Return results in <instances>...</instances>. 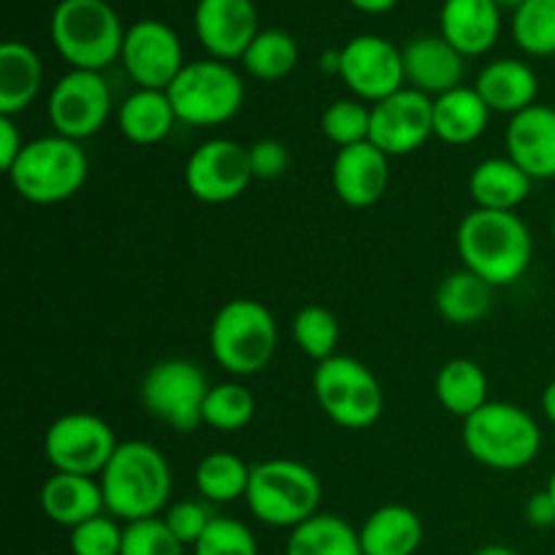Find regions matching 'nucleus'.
I'll return each instance as SVG.
<instances>
[{"label": "nucleus", "instance_id": "nucleus-35", "mask_svg": "<svg viewBox=\"0 0 555 555\" xmlns=\"http://www.w3.org/2000/svg\"><path fill=\"white\" fill-rule=\"evenodd\" d=\"M255 417V396L238 383L211 385L204 404V423L217 431H244Z\"/></svg>", "mask_w": 555, "mask_h": 555}, {"label": "nucleus", "instance_id": "nucleus-48", "mask_svg": "<svg viewBox=\"0 0 555 555\" xmlns=\"http://www.w3.org/2000/svg\"><path fill=\"white\" fill-rule=\"evenodd\" d=\"M475 555H518L513 547H504V545H486L480 547Z\"/></svg>", "mask_w": 555, "mask_h": 555}, {"label": "nucleus", "instance_id": "nucleus-13", "mask_svg": "<svg viewBox=\"0 0 555 555\" xmlns=\"http://www.w3.org/2000/svg\"><path fill=\"white\" fill-rule=\"evenodd\" d=\"M249 150L233 139H209L184 163V184L204 204H231L253 182Z\"/></svg>", "mask_w": 555, "mask_h": 555}, {"label": "nucleus", "instance_id": "nucleus-22", "mask_svg": "<svg viewBox=\"0 0 555 555\" xmlns=\"http://www.w3.org/2000/svg\"><path fill=\"white\" fill-rule=\"evenodd\" d=\"M41 509L52 524L76 529V526L87 524L90 518L106 513L101 480L54 472L41 488Z\"/></svg>", "mask_w": 555, "mask_h": 555}, {"label": "nucleus", "instance_id": "nucleus-23", "mask_svg": "<svg viewBox=\"0 0 555 555\" xmlns=\"http://www.w3.org/2000/svg\"><path fill=\"white\" fill-rule=\"evenodd\" d=\"M475 90L480 92L488 108L496 114H520L524 108L534 106L537 92H540V79L534 68L515 57H502L488 63L477 76Z\"/></svg>", "mask_w": 555, "mask_h": 555}, {"label": "nucleus", "instance_id": "nucleus-38", "mask_svg": "<svg viewBox=\"0 0 555 555\" xmlns=\"http://www.w3.org/2000/svg\"><path fill=\"white\" fill-rule=\"evenodd\" d=\"M195 555H260L258 540L236 518H220L217 515L209 524L206 534L195 542Z\"/></svg>", "mask_w": 555, "mask_h": 555}, {"label": "nucleus", "instance_id": "nucleus-29", "mask_svg": "<svg viewBox=\"0 0 555 555\" xmlns=\"http://www.w3.org/2000/svg\"><path fill=\"white\" fill-rule=\"evenodd\" d=\"M285 555H363L361 534L334 513H318L287 537Z\"/></svg>", "mask_w": 555, "mask_h": 555}, {"label": "nucleus", "instance_id": "nucleus-8", "mask_svg": "<svg viewBox=\"0 0 555 555\" xmlns=\"http://www.w3.org/2000/svg\"><path fill=\"white\" fill-rule=\"evenodd\" d=\"M166 92L179 122L193 128L231 122L244 106V79L231 63L215 57L184 65Z\"/></svg>", "mask_w": 555, "mask_h": 555}, {"label": "nucleus", "instance_id": "nucleus-33", "mask_svg": "<svg viewBox=\"0 0 555 555\" xmlns=\"http://www.w3.org/2000/svg\"><path fill=\"white\" fill-rule=\"evenodd\" d=\"M296 63L298 41L287 30H280V27L260 30L242 57L244 70L260 81L285 79V76L296 68Z\"/></svg>", "mask_w": 555, "mask_h": 555}, {"label": "nucleus", "instance_id": "nucleus-30", "mask_svg": "<svg viewBox=\"0 0 555 555\" xmlns=\"http://www.w3.org/2000/svg\"><path fill=\"white\" fill-rule=\"evenodd\" d=\"M434 301H437L442 320H448V323L475 325L491 312L493 287L475 271L461 269L439 282Z\"/></svg>", "mask_w": 555, "mask_h": 555}, {"label": "nucleus", "instance_id": "nucleus-40", "mask_svg": "<svg viewBox=\"0 0 555 555\" xmlns=\"http://www.w3.org/2000/svg\"><path fill=\"white\" fill-rule=\"evenodd\" d=\"M125 529H119L117 518L98 515L87 524L70 529V553L74 555H119L122 553Z\"/></svg>", "mask_w": 555, "mask_h": 555}, {"label": "nucleus", "instance_id": "nucleus-36", "mask_svg": "<svg viewBox=\"0 0 555 555\" xmlns=\"http://www.w3.org/2000/svg\"><path fill=\"white\" fill-rule=\"evenodd\" d=\"M339 336V320L325 307H304L293 318V339H296L298 350L318 363L336 356Z\"/></svg>", "mask_w": 555, "mask_h": 555}, {"label": "nucleus", "instance_id": "nucleus-6", "mask_svg": "<svg viewBox=\"0 0 555 555\" xmlns=\"http://www.w3.org/2000/svg\"><path fill=\"white\" fill-rule=\"evenodd\" d=\"M244 499H247L249 513L260 524L293 531L320 513L323 486H320V477L301 461L271 459L253 466Z\"/></svg>", "mask_w": 555, "mask_h": 555}, {"label": "nucleus", "instance_id": "nucleus-24", "mask_svg": "<svg viewBox=\"0 0 555 555\" xmlns=\"http://www.w3.org/2000/svg\"><path fill=\"white\" fill-rule=\"evenodd\" d=\"M491 108L475 87H455L434 98V135L444 144L466 146L486 133Z\"/></svg>", "mask_w": 555, "mask_h": 555}, {"label": "nucleus", "instance_id": "nucleus-16", "mask_svg": "<svg viewBox=\"0 0 555 555\" xmlns=\"http://www.w3.org/2000/svg\"><path fill=\"white\" fill-rule=\"evenodd\" d=\"M434 135V98L421 90L393 92L372 106L369 141L388 157L410 155Z\"/></svg>", "mask_w": 555, "mask_h": 555}, {"label": "nucleus", "instance_id": "nucleus-42", "mask_svg": "<svg viewBox=\"0 0 555 555\" xmlns=\"http://www.w3.org/2000/svg\"><path fill=\"white\" fill-rule=\"evenodd\" d=\"M249 150V166H253L255 179H276L285 173L287 168V150L282 141L276 139H260L255 141Z\"/></svg>", "mask_w": 555, "mask_h": 555}, {"label": "nucleus", "instance_id": "nucleus-21", "mask_svg": "<svg viewBox=\"0 0 555 555\" xmlns=\"http://www.w3.org/2000/svg\"><path fill=\"white\" fill-rule=\"evenodd\" d=\"M439 36L464 57H477L496 47L502 9L493 0H444L439 11Z\"/></svg>", "mask_w": 555, "mask_h": 555}, {"label": "nucleus", "instance_id": "nucleus-19", "mask_svg": "<svg viewBox=\"0 0 555 555\" xmlns=\"http://www.w3.org/2000/svg\"><path fill=\"white\" fill-rule=\"evenodd\" d=\"M406 87L437 98L461 87L466 57L442 36H417L401 49Z\"/></svg>", "mask_w": 555, "mask_h": 555}, {"label": "nucleus", "instance_id": "nucleus-39", "mask_svg": "<svg viewBox=\"0 0 555 555\" xmlns=\"http://www.w3.org/2000/svg\"><path fill=\"white\" fill-rule=\"evenodd\" d=\"M119 555H184V545L173 537L166 520L146 518L125 526Z\"/></svg>", "mask_w": 555, "mask_h": 555}, {"label": "nucleus", "instance_id": "nucleus-12", "mask_svg": "<svg viewBox=\"0 0 555 555\" xmlns=\"http://www.w3.org/2000/svg\"><path fill=\"white\" fill-rule=\"evenodd\" d=\"M49 122L65 139H90L112 114V90L101 70L70 68L49 92Z\"/></svg>", "mask_w": 555, "mask_h": 555}, {"label": "nucleus", "instance_id": "nucleus-25", "mask_svg": "<svg viewBox=\"0 0 555 555\" xmlns=\"http://www.w3.org/2000/svg\"><path fill=\"white\" fill-rule=\"evenodd\" d=\"M534 179L509 157H488L472 168L469 195L477 209L515 211L531 193Z\"/></svg>", "mask_w": 555, "mask_h": 555}, {"label": "nucleus", "instance_id": "nucleus-26", "mask_svg": "<svg viewBox=\"0 0 555 555\" xmlns=\"http://www.w3.org/2000/svg\"><path fill=\"white\" fill-rule=\"evenodd\" d=\"M43 65L33 47L22 41H5L0 47V114L16 117L41 92Z\"/></svg>", "mask_w": 555, "mask_h": 555}, {"label": "nucleus", "instance_id": "nucleus-1", "mask_svg": "<svg viewBox=\"0 0 555 555\" xmlns=\"http://www.w3.org/2000/svg\"><path fill=\"white\" fill-rule=\"evenodd\" d=\"M464 269L475 271L491 287L518 282L531 266L534 238L515 211L475 209L461 220L455 233Z\"/></svg>", "mask_w": 555, "mask_h": 555}, {"label": "nucleus", "instance_id": "nucleus-27", "mask_svg": "<svg viewBox=\"0 0 555 555\" xmlns=\"http://www.w3.org/2000/svg\"><path fill=\"white\" fill-rule=\"evenodd\" d=\"M363 555H415L423 542V524L415 509L385 504L361 526Z\"/></svg>", "mask_w": 555, "mask_h": 555}, {"label": "nucleus", "instance_id": "nucleus-4", "mask_svg": "<svg viewBox=\"0 0 555 555\" xmlns=\"http://www.w3.org/2000/svg\"><path fill=\"white\" fill-rule=\"evenodd\" d=\"M464 448L488 469H524L542 450L540 423L518 404L488 401L464 421Z\"/></svg>", "mask_w": 555, "mask_h": 555}, {"label": "nucleus", "instance_id": "nucleus-11", "mask_svg": "<svg viewBox=\"0 0 555 555\" xmlns=\"http://www.w3.org/2000/svg\"><path fill=\"white\" fill-rule=\"evenodd\" d=\"M119 442L114 428L90 412H68L49 426L43 437V453L63 475L101 477Z\"/></svg>", "mask_w": 555, "mask_h": 555}, {"label": "nucleus", "instance_id": "nucleus-3", "mask_svg": "<svg viewBox=\"0 0 555 555\" xmlns=\"http://www.w3.org/2000/svg\"><path fill=\"white\" fill-rule=\"evenodd\" d=\"M49 33L70 68L103 70L122 54L125 27L106 0H60Z\"/></svg>", "mask_w": 555, "mask_h": 555}, {"label": "nucleus", "instance_id": "nucleus-34", "mask_svg": "<svg viewBox=\"0 0 555 555\" xmlns=\"http://www.w3.org/2000/svg\"><path fill=\"white\" fill-rule=\"evenodd\" d=\"M513 38L526 54H555V0H526L513 11Z\"/></svg>", "mask_w": 555, "mask_h": 555}, {"label": "nucleus", "instance_id": "nucleus-49", "mask_svg": "<svg viewBox=\"0 0 555 555\" xmlns=\"http://www.w3.org/2000/svg\"><path fill=\"white\" fill-rule=\"evenodd\" d=\"M493 3H496L499 9H513V11H518L520 5L526 3V0H493Z\"/></svg>", "mask_w": 555, "mask_h": 555}, {"label": "nucleus", "instance_id": "nucleus-31", "mask_svg": "<svg viewBox=\"0 0 555 555\" xmlns=\"http://www.w3.org/2000/svg\"><path fill=\"white\" fill-rule=\"evenodd\" d=\"M434 393L450 415L466 421L488 404V377L480 363L469 361V358H453L439 369Z\"/></svg>", "mask_w": 555, "mask_h": 555}, {"label": "nucleus", "instance_id": "nucleus-46", "mask_svg": "<svg viewBox=\"0 0 555 555\" xmlns=\"http://www.w3.org/2000/svg\"><path fill=\"white\" fill-rule=\"evenodd\" d=\"M320 68L325 70V74H334L339 76L341 70V49H328V52L320 57Z\"/></svg>", "mask_w": 555, "mask_h": 555}, {"label": "nucleus", "instance_id": "nucleus-2", "mask_svg": "<svg viewBox=\"0 0 555 555\" xmlns=\"http://www.w3.org/2000/svg\"><path fill=\"white\" fill-rule=\"evenodd\" d=\"M112 518L135 520L157 518L168 507L173 491V475L166 455L150 442H119L117 453L98 477Z\"/></svg>", "mask_w": 555, "mask_h": 555}, {"label": "nucleus", "instance_id": "nucleus-5", "mask_svg": "<svg viewBox=\"0 0 555 555\" xmlns=\"http://www.w3.org/2000/svg\"><path fill=\"white\" fill-rule=\"evenodd\" d=\"M87 173L90 160L79 141L54 133L27 141L20 160L11 166L9 179L25 201L52 206L74 198L85 188Z\"/></svg>", "mask_w": 555, "mask_h": 555}, {"label": "nucleus", "instance_id": "nucleus-17", "mask_svg": "<svg viewBox=\"0 0 555 555\" xmlns=\"http://www.w3.org/2000/svg\"><path fill=\"white\" fill-rule=\"evenodd\" d=\"M258 33L253 0H198L195 5V36L215 60H242Z\"/></svg>", "mask_w": 555, "mask_h": 555}, {"label": "nucleus", "instance_id": "nucleus-7", "mask_svg": "<svg viewBox=\"0 0 555 555\" xmlns=\"http://www.w3.org/2000/svg\"><path fill=\"white\" fill-rule=\"evenodd\" d=\"M276 320L269 307L255 298H233L215 314L209 347L215 361L236 377L263 372L276 352Z\"/></svg>", "mask_w": 555, "mask_h": 555}, {"label": "nucleus", "instance_id": "nucleus-18", "mask_svg": "<svg viewBox=\"0 0 555 555\" xmlns=\"http://www.w3.org/2000/svg\"><path fill=\"white\" fill-rule=\"evenodd\" d=\"M334 193L341 204L352 209L374 206L385 195L390 184V157L383 150L363 141V144L345 146L336 152L334 168H331Z\"/></svg>", "mask_w": 555, "mask_h": 555}, {"label": "nucleus", "instance_id": "nucleus-47", "mask_svg": "<svg viewBox=\"0 0 555 555\" xmlns=\"http://www.w3.org/2000/svg\"><path fill=\"white\" fill-rule=\"evenodd\" d=\"M542 412H545L547 421L555 426V379L553 383H547V388L542 390Z\"/></svg>", "mask_w": 555, "mask_h": 555}, {"label": "nucleus", "instance_id": "nucleus-20", "mask_svg": "<svg viewBox=\"0 0 555 555\" xmlns=\"http://www.w3.org/2000/svg\"><path fill=\"white\" fill-rule=\"evenodd\" d=\"M507 157L531 179H555V108L545 103L509 117Z\"/></svg>", "mask_w": 555, "mask_h": 555}, {"label": "nucleus", "instance_id": "nucleus-10", "mask_svg": "<svg viewBox=\"0 0 555 555\" xmlns=\"http://www.w3.org/2000/svg\"><path fill=\"white\" fill-rule=\"evenodd\" d=\"M211 385L206 374L184 358H166L146 372L141 401L146 412L173 431L190 434L204 423V404Z\"/></svg>", "mask_w": 555, "mask_h": 555}, {"label": "nucleus", "instance_id": "nucleus-43", "mask_svg": "<svg viewBox=\"0 0 555 555\" xmlns=\"http://www.w3.org/2000/svg\"><path fill=\"white\" fill-rule=\"evenodd\" d=\"M25 144L27 141L22 139V130L16 128L14 117H3V114H0V168H3L5 173H9L11 166L20 160Z\"/></svg>", "mask_w": 555, "mask_h": 555}, {"label": "nucleus", "instance_id": "nucleus-37", "mask_svg": "<svg viewBox=\"0 0 555 555\" xmlns=\"http://www.w3.org/2000/svg\"><path fill=\"white\" fill-rule=\"evenodd\" d=\"M320 128H323L325 139L339 150L363 144L369 141V130H372V106H366L363 101H352V98H341L325 108Z\"/></svg>", "mask_w": 555, "mask_h": 555}, {"label": "nucleus", "instance_id": "nucleus-14", "mask_svg": "<svg viewBox=\"0 0 555 555\" xmlns=\"http://www.w3.org/2000/svg\"><path fill=\"white\" fill-rule=\"evenodd\" d=\"M119 60L139 90H168L188 65L177 30L160 20H141L130 25L125 30Z\"/></svg>", "mask_w": 555, "mask_h": 555}, {"label": "nucleus", "instance_id": "nucleus-32", "mask_svg": "<svg viewBox=\"0 0 555 555\" xmlns=\"http://www.w3.org/2000/svg\"><path fill=\"white\" fill-rule=\"evenodd\" d=\"M249 475H253V466L244 464L236 453L215 450L201 459L198 469H195V488L209 502L228 504L247 496Z\"/></svg>", "mask_w": 555, "mask_h": 555}, {"label": "nucleus", "instance_id": "nucleus-15", "mask_svg": "<svg viewBox=\"0 0 555 555\" xmlns=\"http://www.w3.org/2000/svg\"><path fill=\"white\" fill-rule=\"evenodd\" d=\"M339 79L363 103H379L404 90V57L396 43L383 36H356L341 47Z\"/></svg>", "mask_w": 555, "mask_h": 555}, {"label": "nucleus", "instance_id": "nucleus-41", "mask_svg": "<svg viewBox=\"0 0 555 555\" xmlns=\"http://www.w3.org/2000/svg\"><path fill=\"white\" fill-rule=\"evenodd\" d=\"M163 520H166L168 529L173 531V537H177L184 547H195V542L206 534V529H209V524L215 520V515H211L201 502L184 499V502L171 504V507L166 509V518Z\"/></svg>", "mask_w": 555, "mask_h": 555}, {"label": "nucleus", "instance_id": "nucleus-9", "mask_svg": "<svg viewBox=\"0 0 555 555\" xmlns=\"http://www.w3.org/2000/svg\"><path fill=\"white\" fill-rule=\"evenodd\" d=\"M320 410L347 431H363L379 421L385 393L372 369L350 356H334L318 363L312 377Z\"/></svg>", "mask_w": 555, "mask_h": 555}, {"label": "nucleus", "instance_id": "nucleus-50", "mask_svg": "<svg viewBox=\"0 0 555 555\" xmlns=\"http://www.w3.org/2000/svg\"><path fill=\"white\" fill-rule=\"evenodd\" d=\"M547 491H551V496L555 499V472L551 475V480H547Z\"/></svg>", "mask_w": 555, "mask_h": 555}, {"label": "nucleus", "instance_id": "nucleus-28", "mask_svg": "<svg viewBox=\"0 0 555 555\" xmlns=\"http://www.w3.org/2000/svg\"><path fill=\"white\" fill-rule=\"evenodd\" d=\"M177 122V112L166 90H135L117 112L119 133L139 146L160 144Z\"/></svg>", "mask_w": 555, "mask_h": 555}, {"label": "nucleus", "instance_id": "nucleus-45", "mask_svg": "<svg viewBox=\"0 0 555 555\" xmlns=\"http://www.w3.org/2000/svg\"><path fill=\"white\" fill-rule=\"evenodd\" d=\"M352 5H356L358 11H363V14H385V11L393 9L399 0H350Z\"/></svg>", "mask_w": 555, "mask_h": 555}, {"label": "nucleus", "instance_id": "nucleus-51", "mask_svg": "<svg viewBox=\"0 0 555 555\" xmlns=\"http://www.w3.org/2000/svg\"><path fill=\"white\" fill-rule=\"evenodd\" d=\"M551 231H553V242H555V215H553V225H551Z\"/></svg>", "mask_w": 555, "mask_h": 555}, {"label": "nucleus", "instance_id": "nucleus-44", "mask_svg": "<svg viewBox=\"0 0 555 555\" xmlns=\"http://www.w3.org/2000/svg\"><path fill=\"white\" fill-rule=\"evenodd\" d=\"M526 518L537 529H551V526H555V499L551 496L547 488L529 499V504H526Z\"/></svg>", "mask_w": 555, "mask_h": 555}]
</instances>
